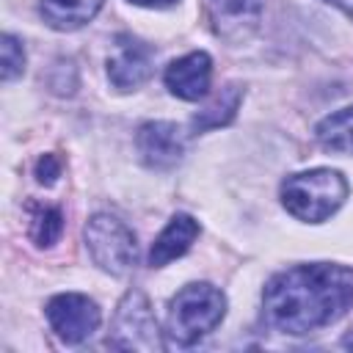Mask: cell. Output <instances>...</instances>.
I'll return each instance as SVG.
<instances>
[{
    "mask_svg": "<svg viewBox=\"0 0 353 353\" xmlns=\"http://www.w3.org/2000/svg\"><path fill=\"white\" fill-rule=\"evenodd\" d=\"M317 141L328 149V152H339V154H353V108H342L331 116H325L317 130H314Z\"/></svg>",
    "mask_w": 353,
    "mask_h": 353,
    "instance_id": "obj_12",
    "label": "cell"
},
{
    "mask_svg": "<svg viewBox=\"0 0 353 353\" xmlns=\"http://www.w3.org/2000/svg\"><path fill=\"white\" fill-rule=\"evenodd\" d=\"M240 99H243L240 85H226L204 110H199L193 116V130L204 132V130H215L221 124H229L240 108Z\"/></svg>",
    "mask_w": 353,
    "mask_h": 353,
    "instance_id": "obj_13",
    "label": "cell"
},
{
    "mask_svg": "<svg viewBox=\"0 0 353 353\" xmlns=\"http://www.w3.org/2000/svg\"><path fill=\"white\" fill-rule=\"evenodd\" d=\"M325 3H331V6H336L339 11H345L350 19H353V0H325Z\"/></svg>",
    "mask_w": 353,
    "mask_h": 353,
    "instance_id": "obj_18",
    "label": "cell"
},
{
    "mask_svg": "<svg viewBox=\"0 0 353 353\" xmlns=\"http://www.w3.org/2000/svg\"><path fill=\"white\" fill-rule=\"evenodd\" d=\"M226 312V298L212 284L182 287L168 306V334L179 345H193L207 336Z\"/></svg>",
    "mask_w": 353,
    "mask_h": 353,
    "instance_id": "obj_3",
    "label": "cell"
},
{
    "mask_svg": "<svg viewBox=\"0 0 353 353\" xmlns=\"http://www.w3.org/2000/svg\"><path fill=\"white\" fill-rule=\"evenodd\" d=\"M105 0H41V17L55 30H74L94 19Z\"/></svg>",
    "mask_w": 353,
    "mask_h": 353,
    "instance_id": "obj_11",
    "label": "cell"
},
{
    "mask_svg": "<svg viewBox=\"0 0 353 353\" xmlns=\"http://www.w3.org/2000/svg\"><path fill=\"white\" fill-rule=\"evenodd\" d=\"M47 320L61 342L80 345L99 325V309L80 292H61L47 303Z\"/></svg>",
    "mask_w": 353,
    "mask_h": 353,
    "instance_id": "obj_6",
    "label": "cell"
},
{
    "mask_svg": "<svg viewBox=\"0 0 353 353\" xmlns=\"http://www.w3.org/2000/svg\"><path fill=\"white\" fill-rule=\"evenodd\" d=\"M265 314L284 334H312L353 306V270L331 262L295 265L276 273L265 292Z\"/></svg>",
    "mask_w": 353,
    "mask_h": 353,
    "instance_id": "obj_1",
    "label": "cell"
},
{
    "mask_svg": "<svg viewBox=\"0 0 353 353\" xmlns=\"http://www.w3.org/2000/svg\"><path fill=\"white\" fill-rule=\"evenodd\" d=\"M347 199V182L339 171L312 168L281 182V201L298 221L320 223L331 218Z\"/></svg>",
    "mask_w": 353,
    "mask_h": 353,
    "instance_id": "obj_2",
    "label": "cell"
},
{
    "mask_svg": "<svg viewBox=\"0 0 353 353\" xmlns=\"http://www.w3.org/2000/svg\"><path fill=\"white\" fill-rule=\"evenodd\" d=\"M22 69H25V50L11 33H6L3 36V80H14L17 74H22Z\"/></svg>",
    "mask_w": 353,
    "mask_h": 353,
    "instance_id": "obj_16",
    "label": "cell"
},
{
    "mask_svg": "<svg viewBox=\"0 0 353 353\" xmlns=\"http://www.w3.org/2000/svg\"><path fill=\"white\" fill-rule=\"evenodd\" d=\"M196 237H199V223H196L190 215H174V218L168 221V226L157 234V240H154V245H152V251H149L152 268H163V265H168L171 259L182 256V254L193 245Z\"/></svg>",
    "mask_w": 353,
    "mask_h": 353,
    "instance_id": "obj_10",
    "label": "cell"
},
{
    "mask_svg": "<svg viewBox=\"0 0 353 353\" xmlns=\"http://www.w3.org/2000/svg\"><path fill=\"white\" fill-rule=\"evenodd\" d=\"M210 80H212V61H210L207 52H190L185 58H176L165 69L168 91L179 99H188V102H196V99L207 97Z\"/></svg>",
    "mask_w": 353,
    "mask_h": 353,
    "instance_id": "obj_9",
    "label": "cell"
},
{
    "mask_svg": "<svg viewBox=\"0 0 353 353\" xmlns=\"http://www.w3.org/2000/svg\"><path fill=\"white\" fill-rule=\"evenodd\" d=\"M130 3H135V6H154V8H165V6H171V3H176V0H130Z\"/></svg>",
    "mask_w": 353,
    "mask_h": 353,
    "instance_id": "obj_19",
    "label": "cell"
},
{
    "mask_svg": "<svg viewBox=\"0 0 353 353\" xmlns=\"http://www.w3.org/2000/svg\"><path fill=\"white\" fill-rule=\"evenodd\" d=\"M108 345L121 347V350H160V331H157V320L149 309V301L141 290H130L113 317V328H110V339Z\"/></svg>",
    "mask_w": 353,
    "mask_h": 353,
    "instance_id": "obj_5",
    "label": "cell"
},
{
    "mask_svg": "<svg viewBox=\"0 0 353 353\" xmlns=\"http://www.w3.org/2000/svg\"><path fill=\"white\" fill-rule=\"evenodd\" d=\"M63 232V218L55 207H44L33 215V223H30V237L39 243V245H52Z\"/></svg>",
    "mask_w": 353,
    "mask_h": 353,
    "instance_id": "obj_15",
    "label": "cell"
},
{
    "mask_svg": "<svg viewBox=\"0 0 353 353\" xmlns=\"http://www.w3.org/2000/svg\"><path fill=\"white\" fill-rule=\"evenodd\" d=\"M85 245L91 251V259L113 276H124L135 268V234L113 215L99 212L85 223Z\"/></svg>",
    "mask_w": 353,
    "mask_h": 353,
    "instance_id": "obj_4",
    "label": "cell"
},
{
    "mask_svg": "<svg viewBox=\"0 0 353 353\" xmlns=\"http://www.w3.org/2000/svg\"><path fill=\"white\" fill-rule=\"evenodd\" d=\"M138 154L152 168H171L185 154V135L171 121H146L135 135Z\"/></svg>",
    "mask_w": 353,
    "mask_h": 353,
    "instance_id": "obj_8",
    "label": "cell"
},
{
    "mask_svg": "<svg viewBox=\"0 0 353 353\" xmlns=\"http://www.w3.org/2000/svg\"><path fill=\"white\" fill-rule=\"evenodd\" d=\"M58 174H61V163H58V157H55V154H44V157L36 163V176H39V182L52 185Z\"/></svg>",
    "mask_w": 353,
    "mask_h": 353,
    "instance_id": "obj_17",
    "label": "cell"
},
{
    "mask_svg": "<svg viewBox=\"0 0 353 353\" xmlns=\"http://www.w3.org/2000/svg\"><path fill=\"white\" fill-rule=\"evenodd\" d=\"M218 19V30L229 36V28L254 25L262 14V0H210Z\"/></svg>",
    "mask_w": 353,
    "mask_h": 353,
    "instance_id": "obj_14",
    "label": "cell"
},
{
    "mask_svg": "<svg viewBox=\"0 0 353 353\" xmlns=\"http://www.w3.org/2000/svg\"><path fill=\"white\" fill-rule=\"evenodd\" d=\"M152 74V50L141 39L121 33L113 39V52L108 58V77L116 88H138Z\"/></svg>",
    "mask_w": 353,
    "mask_h": 353,
    "instance_id": "obj_7",
    "label": "cell"
}]
</instances>
